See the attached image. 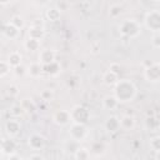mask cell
Wrapping results in <instances>:
<instances>
[{
	"mask_svg": "<svg viewBox=\"0 0 160 160\" xmlns=\"http://www.w3.org/2000/svg\"><path fill=\"white\" fill-rule=\"evenodd\" d=\"M105 129L109 131V132H114V131H118L120 129V124H119V118L118 116H109L106 120H105V124H104Z\"/></svg>",
	"mask_w": 160,
	"mask_h": 160,
	"instance_id": "14",
	"label": "cell"
},
{
	"mask_svg": "<svg viewBox=\"0 0 160 160\" xmlns=\"http://www.w3.org/2000/svg\"><path fill=\"white\" fill-rule=\"evenodd\" d=\"M74 158H75V160H89L90 151L86 148H78L74 151Z\"/></svg>",
	"mask_w": 160,
	"mask_h": 160,
	"instance_id": "22",
	"label": "cell"
},
{
	"mask_svg": "<svg viewBox=\"0 0 160 160\" xmlns=\"http://www.w3.org/2000/svg\"><path fill=\"white\" fill-rule=\"evenodd\" d=\"M40 98L45 101H50L54 99V91L50 90V89H44L41 92H40Z\"/></svg>",
	"mask_w": 160,
	"mask_h": 160,
	"instance_id": "28",
	"label": "cell"
},
{
	"mask_svg": "<svg viewBox=\"0 0 160 160\" xmlns=\"http://www.w3.org/2000/svg\"><path fill=\"white\" fill-rule=\"evenodd\" d=\"M8 92L10 96H16L19 94V88L16 85H10L9 89H8Z\"/></svg>",
	"mask_w": 160,
	"mask_h": 160,
	"instance_id": "34",
	"label": "cell"
},
{
	"mask_svg": "<svg viewBox=\"0 0 160 160\" xmlns=\"http://www.w3.org/2000/svg\"><path fill=\"white\" fill-rule=\"evenodd\" d=\"M9 71H10V66H9L8 61H1L0 60V78L8 75Z\"/></svg>",
	"mask_w": 160,
	"mask_h": 160,
	"instance_id": "30",
	"label": "cell"
},
{
	"mask_svg": "<svg viewBox=\"0 0 160 160\" xmlns=\"http://www.w3.org/2000/svg\"><path fill=\"white\" fill-rule=\"evenodd\" d=\"M10 24H11L12 26H15L16 29H22L24 25H25V21H24V19H22V16H20V15H14V16L11 18V20H10Z\"/></svg>",
	"mask_w": 160,
	"mask_h": 160,
	"instance_id": "25",
	"label": "cell"
},
{
	"mask_svg": "<svg viewBox=\"0 0 160 160\" xmlns=\"http://www.w3.org/2000/svg\"><path fill=\"white\" fill-rule=\"evenodd\" d=\"M151 44L155 49H159L160 48V35L159 32H155L154 36H152V40H151Z\"/></svg>",
	"mask_w": 160,
	"mask_h": 160,
	"instance_id": "32",
	"label": "cell"
},
{
	"mask_svg": "<svg viewBox=\"0 0 160 160\" xmlns=\"http://www.w3.org/2000/svg\"><path fill=\"white\" fill-rule=\"evenodd\" d=\"M144 24L154 34L159 32V30H160V12H159V10L148 11L145 15V19H144Z\"/></svg>",
	"mask_w": 160,
	"mask_h": 160,
	"instance_id": "4",
	"label": "cell"
},
{
	"mask_svg": "<svg viewBox=\"0 0 160 160\" xmlns=\"http://www.w3.org/2000/svg\"><path fill=\"white\" fill-rule=\"evenodd\" d=\"M60 15H61V11L58 8H55V6L54 8H49L45 11V16L50 21H58L60 19Z\"/></svg>",
	"mask_w": 160,
	"mask_h": 160,
	"instance_id": "21",
	"label": "cell"
},
{
	"mask_svg": "<svg viewBox=\"0 0 160 160\" xmlns=\"http://www.w3.org/2000/svg\"><path fill=\"white\" fill-rule=\"evenodd\" d=\"M90 49H91V52H92V54H98V52L100 51V42H99V41L92 42L91 46H90Z\"/></svg>",
	"mask_w": 160,
	"mask_h": 160,
	"instance_id": "35",
	"label": "cell"
},
{
	"mask_svg": "<svg viewBox=\"0 0 160 160\" xmlns=\"http://www.w3.org/2000/svg\"><path fill=\"white\" fill-rule=\"evenodd\" d=\"M145 124H146V128L150 129V130H152V131H156L159 129V120L155 116L148 118L146 121H145Z\"/></svg>",
	"mask_w": 160,
	"mask_h": 160,
	"instance_id": "24",
	"label": "cell"
},
{
	"mask_svg": "<svg viewBox=\"0 0 160 160\" xmlns=\"http://www.w3.org/2000/svg\"><path fill=\"white\" fill-rule=\"evenodd\" d=\"M52 121L56 124V125H60V126H66L71 122V116H70V111L69 110H64V109H60V110H56L54 114H52Z\"/></svg>",
	"mask_w": 160,
	"mask_h": 160,
	"instance_id": "7",
	"label": "cell"
},
{
	"mask_svg": "<svg viewBox=\"0 0 160 160\" xmlns=\"http://www.w3.org/2000/svg\"><path fill=\"white\" fill-rule=\"evenodd\" d=\"M41 72H42V65L40 62H31L26 69V74H29L31 78H35V79L40 78Z\"/></svg>",
	"mask_w": 160,
	"mask_h": 160,
	"instance_id": "15",
	"label": "cell"
},
{
	"mask_svg": "<svg viewBox=\"0 0 160 160\" xmlns=\"http://www.w3.org/2000/svg\"><path fill=\"white\" fill-rule=\"evenodd\" d=\"M14 72H15V75H16V76H22L24 74H26V69H25L24 66L19 65V66L14 68Z\"/></svg>",
	"mask_w": 160,
	"mask_h": 160,
	"instance_id": "33",
	"label": "cell"
},
{
	"mask_svg": "<svg viewBox=\"0 0 160 160\" xmlns=\"http://www.w3.org/2000/svg\"><path fill=\"white\" fill-rule=\"evenodd\" d=\"M20 106L22 108L24 111H34V110H35V104H34V101L30 100V99H24V100L21 101Z\"/></svg>",
	"mask_w": 160,
	"mask_h": 160,
	"instance_id": "26",
	"label": "cell"
},
{
	"mask_svg": "<svg viewBox=\"0 0 160 160\" xmlns=\"http://www.w3.org/2000/svg\"><path fill=\"white\" fill-rule=\"evenodd\" d=\"M0 149H1L5 154H8V155L15 154V151H16V142L14 141L12 138L2 139V140H1V144H0Z\"/></svg>",
	"mask_w": 160,
	"mask_h": 160,
	"instance_id": "11",
	"label": "cell"
},
{
	"mask_svg": "<svg viewBox=\"0 0 160 160\" xmlns=\"http://www.w3.org/2000/svg\"><path fill=\"white\" fill-rule=\"evenodd\" d=\"M21 59H22V56L19 51H11L9 54V58H8V64L10 68L14 69V68L21 65Z\"/></svg>",
	"mask_w": 160,
	"mask_h": 160,
	"instance_id": "17",
	"label": "cell"
},
{
	"mask_svg": "<svg viewBox=\"0 0 160 160\" xmlns=\"http://www.w3.org/2000/svg\"><path fill=\"white\" fill-rule=\"evenodd\" d=\"M8 160H21V158L15 152V154H11V155H8Z\"/></svg>",
	"mask_w": 160,
	"mask_h": 160,
	"instance_id": "38",
	"label": "cell"
},
{
	"mask_svg": "<svg viewBox=\"0 0 160 160\" xmlns=\"http://www.w3.org/2000/svg\"><path fill=\"white\" fill-rule=\"evenodd\" d=\"M144 76L150 82H158L160 79V65L159 62H150L144 69Z\"/></svg>",
	"mask_w": 160,
	"mask_h": 160,
	"instance_id": "6",
	"label": "cell"
},
{
	"mask_svg": "<svg viewBox=\"0 0 160 160\" xmlns=\"http://www.w3.org/2000/svg\"><path fill=\"white\" fill-rule=\"evenodd\" d=\"M10 112H11V115H14V116H20V115L24 112V110H22V108H21L20 104H19V105H14V106L10 109Z\"/></svg>",
	"mask_w": 160,
	"mask_h": 160,
	"instance_id": "31",
	"label": "cell"
},
{
	"mask_svg": "<svg viewBox=\"0 0 160 160\" xmlns=\"http://www.w3.org/2000/svg\"><path fill=\"white\" fill-rule=\"evenodd\" d=\"M2 32H4V35H5L8 39H11V40H12V39H16V38L19 36V29H16L15 26H12L10 22L4 26Z\"/></svg>",
	"mask_w": 160,
	"mask_h": 160,
	"instance_id": "19",
	"label": "cell"
},
{
	"mask_svg": "<svg viewBox=\"0 0 160 160\" xmlns=\"http://www.w3.org/2000/svg\"><path fill=\"white\" fill-rule=\"evenodd\" d=\"M122 11V8L119 5V4H112L110 8H109V15L111 18H118Z\"/></svg>",
	"mask_w": 160,
	"mask_h": 160,
	"instance_id": "27",
	"label": "cell"
},
{
	"mask_svg": "<svg viewBox=\"0 0 160 160\" xmlns=\"http://www.w3.org/2000/svg\"><path fill=\"white\" fill-rule=\"evenodd\" d=\"M29 160H45V159L40 154H32V155H30Z\"/></svg>",
	"mask_w": 160,
	"mask_h": 160,
	"instance_id": "37",
	"label": "cell"
},
{
	"mask_svg": "<svg viewBox=\"0 0 160 160\" xmlns=\"http://www.w3.org/2000/svg\"><path fill=\"white\" fill-rule=\"evenodd\" d=\"M118 105H119V101L114 95H108L102 99V106L106 110H114L118 108Z\"/></svg>",
	"mask_w": 160,
	"mask_h": 160,
	"instance_id": "18",
	"label": "cell"
},
{
	"mask_svg": "<svg viewBox=\"0 0 160 160\" xmlns=\"http://www.w3.org/2000/svg\"><path fill=\"white\" fill-rule=\"evenodd\" d=\"M119 31L121 32L122 36L128 38V39H134L136 36H139L140 31H141V26L140 24L134 20V19H125L119 24Z\"/></svg>",
	"mask_w": 160,
	"mask_h": 160,
	"instance_id": "2",
	"label": "cell"
},
{
	"mask_svg": "<svg viewBox=\"0 0 160 160\" xmlns=\"http://www.w3.org/2000/svg\"><path fill=\"white\" fill-rule=\"evenodd\" d=\"M42 71L49 75H58L60 71V65H59V62L52 61L48 65H42Z\"/></svg>",
	"mask_w": 160,
	"mask_h": 160,
	"instance_id": "20",
	"label": "cell"
},
{
	"mask_svg": "<svg viewBox=\"0 0 160 160\" xmlns=\"http://www.w3.org/2000/svg\"><path fill=\"white\" fill-rule=\"evenodd\" d=\"M70 116H71V122H79V124H85L90 119V111L81 106V105H75L70 110Z\"/></svg>",
	"mask_w": 160,
	"mask_h": 160,
	"instance_id": "5",
	"label": "cell"
},
{
	"mask_svg": "<svg viewBox=\"0 0 160 160\" xmlns=\"http://www.w3.org/2000/svg\"><path fill=\"white\" fill-rule=\"evenodd\" d=\"M119 124H120V128L122 130H132L134 126H135V118L132 115H124L121 119H119Z\"/></svg>",
	"mask_w": 160,
	"mask_h": 160,
	"instance_id": "12",
	"label": "cell"
},
{
	"mask_svg": "<svg viewBox=\"0 0 160 160\" xmlns=\"http://www.w3.org/2000/svg\"><path fill=\"white\" fill-rule=\"evenodd\" d=\"M28 145L32 149V150H41L45 148L46 145V139L41 135V134H31L29 138H28Z\"/></svg>",
	"mask_w": 160,
	"mask_h": 160,
	"instance_id": "8",
	"label": "cell"
},
{
	"mask_svg": "<svg viewBox=\"0 0 160 160\" xmlns=\"http://www.w3.org/2000/svg\"><path fill=\"white\" fill-rule=\"evenodd\" d=\"M55 56H56V52L51 49L41 50L40 54H39V62L41 65H48V64L55 61Z\"/></svg>",
	"mask_w": 160,
	"mask_h": 160,
	"instance_id": "10",
	"label": "cell"
},
{
	"mask_svg": "<svg viewBox=\"0 0 160 160\" xmlns=\"http://www.w3.org/2000/svg\"><path fill=\"white\" fill-rule=\"evenodd\" d=\"M109 70L112 71V72H115V74H118L119 70H120V64H118V62H111L110 66H109Z\"/></svg>",
	"mask_w": 160,
	"mask_h": 160,
	"instance_id": "36",
	"label": "cell"
},
{
	"mask_svg": "<svg viewBox=\"0 0 160 160\" xmlns=\"http://www.w3.org/2000/svg\"><path fill=\"white\" fill-rule=\"evenodd\" d=\"M150 148L158 154L159 152V150H160V138L156 135V136H154L152 139H150Z\"/></svg>",
	"mask_w": 160,
	"mask_h": 160,
	"instance_id": "29",
	"label": "cell"
},
{
	"mask_svg": "<svg viewBox=\"0 0 160 160\" xmlns=\"http://www.w3.org/2000/svg\"><path fill=\"white\" fill-rule=\"evenodd\" d=\"M20 129H21L20 121L16 119H10L5 122V131L9 138H15L20 132Z\"/></svg>",
	"mask_w": 160,
	"mask_h": 160,
	"instance_id": "9",
	"label": "cell"
},
{
	"mask_svg": "<svg viewBox=\"0 0 160 160\" xmlns=\"http://www.w3.org/2000/svg\"><path fill=\"white\" fill-rule=\"evenodd\" d=\"M102 81H104V84H106L108 86H115V84L119 81V76H118V74H115V72L108 70V71H105L104 75H102Z\"/></svg>",
	"mask_w": 160,
	"mask_h": 160,
	"instance_id": "16",
	"label": "cell"
},
{
	"mask_svg": "<svg viewBox=\"0 0 160 160\" xmlns=\"http://www.w3.org/2000/svg\"><path fill=\"white\" fill-rule=\"evenodd\" d=\"M45 36V30H44V26H30L29 29V38L30 39H34V40H38V41H41Z\"/></svg>",
	"mask_w": 160,
	"mask_h": 160,
	"instance_id": "13",
	"label": "cell"
},
{
	"mask_svg": "<svg viewBox=\"0 0 160 160\" xmlns=\"http://www.w3.org/2000/svg\"><path fill=\"white\" fill-rule=\"evenodd\" d=\"M88 134H89V131H88V128L85 124L71 122V125L69 128V135L72 141H75V142L84 141L88 138Z\"/></svg>",
	"mask_w": 160,
	"mask_h": 160,
	"instance_id": "3",
	"label": "cell"
},
{
	"mask_svg": "<svg viewBox=\"0 0 160 160\" xmlns=\"http://www.w3.org/2000/svg\"><path fill=\"white\" fill-rule=\"evenodd\" d=\"M24 48H25L28 51H36V50L40 49V41L28 38V39L25 40V42H24Z\"/></svg>",
	"mask_w": 160,
	"mask_h": 160,
	"instance_id": "23",
	"label": "cell"
},
{
	"mask_svg": "<svg viewBox=\"0 0 160 160\" xmlns=\"http://www.w3.org/2000/svg\"><path fill=\"white\" fill-rule=\"evenodd\" d=\"M114 96L119 102L132 101L134 98L136 96V86L134 85L132 81L128 79L119 80L114 88Z\"/></svg>",
	"mask_w": 160,
	"mask_h": 160,
	"instance_id": "1",
	"label": "cell"
}]
</instances>
